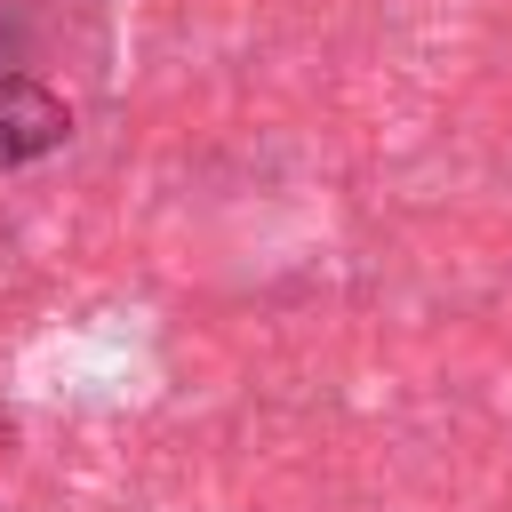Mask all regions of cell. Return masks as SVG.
I'll return each instance as SVG.
<instances>
[{
  "instance_id": "6da1fadb",
  "label": "cell",
  "mask_w": 512,
  "mask_h": 512,
  "mask_svg": "<svg viewBox=\"0 0 512 512\" xmlns=\"http://www.w3.org/2000/svg\"><path fill=\"white\" fill-rule=\"evenodd\" d=\"M64 144H72V104L32 72H0V168H32Z\"/></svg>"
}]
</instances>
